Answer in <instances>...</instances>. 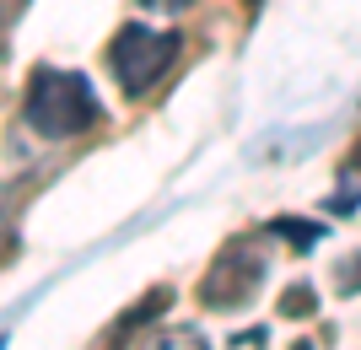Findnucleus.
Masks as SVG:
<instances>
[{"instance_id": "obj_1", "label": "nucleus", "mask_w": 361, "mask_h": 350, "mask_svg": "<svg viewBox=\"0 0 361 350\" xmlns=\"http://www.w3.org/2000/svg\"><path fill=\"white\" fill-rule=\"evenodd\" d=\"M97 92L87 87V76L75 70H32V87H27V103H22V119L27 130L49 140H71L81 130L97 124Z\"/></svg>"}, {"instance_id": "obj_6", "label": "nucleus", "mask_w": 361, "mask_h": 350, "mask_svg": "<svg viewBox=\"0 0 361 350\" xmlns=\"http://www.w3.org/2000/svg\"><path fill=\"white\" fill-rule=\"evenodd\" d=\"M361 286V254H350V264L340 270V291H356Z\"/></svg>"}, {"instance_id": "obj_8", "label": "nucleus", "mask_w": 361, "mask_h": 350, "mask_svg": "<svg viewBox=\"0 0 361 350\" xmlns=\"http://www.w3.org/2000/svg\"><path fill=\"white\" fill-rule=\"evenodd\" d=\"M350 173H361V146H356V156H350Z\"/></svg>"}, {"instance_id": "obj_3", "label": "nucleus", "mask_w": 361, "mask_h": 350, "mask_svg": "<svg viewBox=\"0 0 361 350\" xmlns=\"http://www.w3.org/2000/svg\"><path fill=\"white\" fill-rule=\"evenodd\" d=\"M259 280H264V259L248 254V248H232V254H221V259L211 264V275L200 280V302L205 307H238L259 291Z\"/></svg>"}, {"instance_id": "obj_9", "label": "nucleus", "mask_w": 361, "mask_h": 350, "mask_svg": "<svg viewBox=\"0 0 361 350\" xmlns=\"http://www.w3.org/2000/svg\"><path fill=\"white\" fill-rule=\"evenodd\" d=\"M248 6H259V0H248Z\"/></svg>"}, {"instance_id": "obj_4", "label": "nucleus", "mask_w": 361, "mask_h": 350, "mask_svg": "<svg viewBox=\"0 0 361 350\" xmlns=\"http://www.w3.org/2000/svg\"><path fill=\"white\" fill-rule=\"evenodd\" d=\"M140 350H211L205 335H200L195 323H178V329H162V335H146Z\"/></svg>"}, {"instance_id": "obj_7", "label": "nucleus", "mask_w": 361, "mask_h": 350, "mask_svg": "<svg viewBox=\"0 0 361 350\" xmlns=\"http://www.w3.org/2000/svg\"><path fill=\"white\" fill-rule=\"evenodd\" d=\"M275 232H286L291 243H313L318 237V227H291V221H275Z\"/></svg>"}, {"instance_id": "obj_5", "label": "nucleus", "mask_w": 361, "mask_h": 350, "mask_svg": "<svg viewBox=\"0 0 361 350\" xmlns=\"http://www.w3.org/2000/svg\"><path fill=\"white\" fill-rule=\"evenodd\" d=\"M281 313H291V318H307V313H313V291H307V286L286 291V302H281Z\"/></svg>"}, {"instance_id": "obj_10", "label": "nucleus", "mask_w": 361, "mask_h": 350, "mask_svg": "<svg viewBox=\"0 0 361 350\" xmlns=\"http://www.w3.org/2000/svg\"><path fill=\"white\" fill-rule=\"evenodd\" d=\"M297 350H307V345H297Z\"/></svg>"}, {"instance_id": "obj_2", "label": "nucleus", "mask_w": 361, "mask_h": 350, "mask_svg": "<svg viewBox=\"0 0 361 350\" xmlns=\"http://www.w3.org/2000/svg\"><path fill=\"white\" fill-rule=\"evenodd\" d=\"M178 60V38L173 32H151V27H119V38L108 44V70L130 97L151 92L167 76V65Z\"/></svg>"}]
</instances>
